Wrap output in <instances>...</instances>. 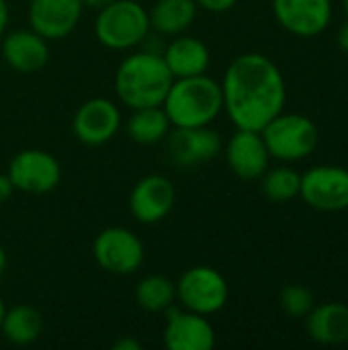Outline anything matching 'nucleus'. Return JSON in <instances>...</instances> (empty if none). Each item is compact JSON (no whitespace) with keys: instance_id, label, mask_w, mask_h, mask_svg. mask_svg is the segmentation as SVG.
<instances>
[{"instance_id":"nucleus-7","label":"nucleus","mask_w":348,"mask_h":350,"mask_svg":"<svg viewBox=\"0 0 348 350\" xmlns=\"http://www.w3.org/2000/svg\"><path fill=\"white\" fill-rule=\"evenodd\" d=\"M94 262L111 275H131L146 258L142 240L127 228H107L92 242Z\"/></svg>"},{"instance_id":"nucleus-22","label":"nucleus","mask_w":348,"mask_h":350,"mask_svg":"<svg viewBox=\"0 0 348 350\" xmlns=\"http://www.w3.org/2000/svg\"><path fill=\"white\" fill-rule=\"evenodd\" d=\"M195 0H158L150 12V25L164 35H180L197 16Z\"/></svg>"},{"instance_id":"nucleus-32","label":"nucleus","mask_w":348,"mask_h":350,"mask_svg":"<svg viewBox=\"0 0 348 350\" xmlns=\"http://www.w3.org/2000/svg\"><path fill=\"white\" fill-rule=\"evenodd\" d=\"M4 269H6V252H4V248L0 246V277L4 275Z\"/></svg>"},{"instance_id":"nucleus-3","label":"nucleus","mask_w":348,"mask_h":350,"mask_svg":"<svg viewBox=\"0 0 348 350\" xmlns=\"http://www.w3.org/2000/svg\"><path fill=\"white\" fill-rule=\"evenodd\" d=\"M162 107L174 127L211 125L224 109L222 84L207 74L174 78Z\"/></svg>"},{"instance_id":"nucleus-2","label":"nucleus","mask_w":348,"mask_h":350,"mask_svg":"<svg viewBox=\"0 0 348 350\" xmlns=\"http://www.w3.org/2000/svg\"><path fill=\"white\" fill-rule=\"evenodd\" d=\"M174 76L162 55L154 51H137L127 55L115 74V90L129 109L158 107L164 103Z\"/></svg>"},{"instance_id":"nucleus-33","label":"nucleus","mask_w":348,"mask_h":350,"mask_svg":"<svg viewBox=\"0 0 348 350\" xmlns=\"http://www.w3.org/2000/svg\"><path fill=\"white\" fill-rule=\"evenodd\" d=\"M4 312H6V308H4V301H2V297H0V324H2V318H4Z\"/></svg>"},{"instance_id":"nucleus-16","label":"nucleus","mask_w":348,"mask_h":350,"mask_svg":"<svg viewBox=\"0 0 348 350\" xmlns=\"http://www.w3.org/2000/svg\"><path fill=\"white\" fill-rule=\"evenodd\" d=\"M269 158L271 154L260 131L252 129H238L226 148V160L232 172L244 180L260 178L269 168Z\"/></svg>"},{"instance_id":"nucleus-8","label":"nucleus","mask_w":348,"mask_h":350,"mask_svg":"<svg viewBox=\"0 0 348 350\" xmlns=\"http://www.w3.org/2000/svg\"><path fill=\"white\" fill-rule=\"evenodd\" d=\"M6 174L14 191H23L29 195H45L59 185L62 166L45 150H23L10 160Z\"/></svg>"},{"instance_id":"nucleus-31","label":"nucleus","mask_w":348,"mask_h":350,"mask_svg":"<svg viewBox=\"0 0 348 350\" xmlns=\"http://www.w3.org/2000/svg\"><path fill=\"white\" fill-rule=\"evenodd\" d=\"M113 0H82V4L84 6H88V8H96V10H101L103 6H107V4H111Z\"/></svg>"},{"instance_id":"nucleus-9","label":"nucleus","mask_w":348,"mask_h":350,"mask_svg":"<svg viewBox=\"0 0 348 350\" xmlns=\"http://www.w3.org/2000/svg\"><path fill=\"white\" fill-rule=\"evenodd\" d=\"M302 199L326 213L348 209V170L340 166H314L302 174Z\"/></svg>"},{"instance_id":"nucleus-14","label":"nucleus","mask_w":348,"mask_h":350,"mask_svg":"<svg viewBox=\"0 0 348 350\" xmlns=\"http://www.w3.org/2000/svg\"><path fill=\"white\" fill-rule=\"evenodd\" d=\"M275 18L283 29L299 37L320 35L332 16L330 0H273Z\"/></svg>"},{"instance_id":"nucleus-18","label":"nucleus","mask_w":348,"mask_h":350,"mask_svg":"<svg viewBox=\"0 0 348 350\" xmlns=\"http://www.w3.org/2000/svg\"><path fill=\"white\" fill-rule=\"evenodd\" d=\"M164 62L174 78H189L205 74L209 68V49L207 45L189 35H180L172 39L164 51Z\"/></svg>"},{"instance_id":"nucleus-12","label":"nucleus","mask_w":348,"mask_h":350,"mask_svg":"<svg viewBox=\"0 0 348 350\" xmlns=\"http://www.w3.org/2000/svg\"><path fill=\"white\" fill-rule=\"evenodd\" d=\"M176 191L170 178L162 174L144 176L129 195V211L139 224H158L174 207Z\"/></svg>"},{"instance_id":"nucleus-29","label":"nucleus","mask_w":348,"mask_h":350,"mask_svg":"<svg viewBox=\"0 0 348 350\" xmlns=\"http://www.w3.org/2000/svg\"><path fill=\"white\" fill-rule=\"evenodd\" d=\"M6 25H8V4L6 0H0V37L6 31Z\"/></svg>"},{"instance_id":"nucleus-17","label":"nucleus","mask_w":348,"mask_h":350,"mask_svg":"<svg viewBox=\"0 0 348 350\" xmlns=\"http://www.w3.org/2000/svg\"><path fill=\"white\" fill-rule=\"evenodd\" d=\"M2 57L12 70H16L21 74L37 72L49 59L47 39H43L33 29L14 31V33L6 35L2 41Z\"/></svg>"},{"instance_id":"nucleus-5","label":"nucleus","mask_w":348,"mask_h":350,"mask_svg":"<svg viewBox=\"0 0 348 350\" xmlns=\"http://www.w3.org/2000/svg\"><path fill=\"white\" fill-rule=\"evenodd\" d=\"M260 135L269 154L285 162L304 160L318 148L320 142L318 125L310 117L297 113H279L260 129Z\"/></svg>"},{"instance_id":"nucleus-20","label":"nucleus","mask_w":348,"mask_h":350,"mask_svg":"<svg viewBox=\"0 0 348 350\" xmlns=\"http://www.w3.org/2000/svg\"><path fill=\"white\" fill-rule=\"evenodd\" d=\"M127 133L135 144L154 146L160 144L170 133V119L162 105L133 109V115L127 119Z\"/></svg>"},{"instance_id":"nucleus-19","label":"nucleus","mask_w":348,"mask_h":350,"mask_svg":"<svg viewBox=\"0 0 348 350\" xmlns=\"http://www.w3.org/2000/svg\"><path fill=\"white\" fill-rule=\"evenodd\" d=\"M308 334L314 342L324 347L348 342V306L324 304L308 316Z\"/></svg>"},{"instance_id":"nucleus-6","label":"nucleus","mask_w":348,"mask_h":350,"mask_svg":"<svg viewBox=\"0 0 348 350\" xmlns=\"http://www.w3.org/2000/svg\"><path fill=\"white\" fill-rule=\"evenodd\" d=\"M230 297V287L224 275L211 267H191L176 283V299L185 310L211 316L224 310Z\"/></svg>"},{"instance_id":"nucleus-11","label":"nucleus","mask_w":348,"mask_h":350,"mask_svg":"<svg viewBox=\"0 0 348 350\" xmlns=\"http://www.w3.org/2000/svg\"><path fill=\"white\" fill-rule=\"evenodd\" d=\"M164 345L170 350H211L215 330L203 314L170 306L166 310Z\"/></svg>"},{"instance_id":"nucleus-13","label":"nucleus","mask_w":348,"mask_h":350,"mask_svg":"<svg viewBox=\"0 0 348 350\" xmlns=\"http://www.w3.org/2000/svg\"><path fill=\"white\" fill-rule=\"evenodd\" d=\"M82 0H31L29 25L43 39H64L80 23Z\"/></svg>"},{"instance_id":"nucleus-10","label":"nucleus","mask_w":348,"mask_h":350,"mask_svg":"<svg viewBox=\"0 0 348 350\" xmlns=\"http://www.w3.org/2000/svg\"><path fill=\"white\" fill-rule=\"evenodd\" d=\"M121 125V113L109 98H90L78 107L72 129L78 142L86 146H103L115 137Z\"/></svg>"},{"instance_id":"nucleus-34","label":"nucleus","mask_w":348,"mask_h":350,"mask_svg":"<svg viewBox=\"0 0 348 350\" xmlns=\"http://www.w3.org/2000/svg\"><path fill=\"white\" fill-rule=\"evenodd\" d=\"M345 8H347V12H348V0H345Z\"/></svg>"},{"instance_id":"nucleus-4","label":"nucleus","mask_w":348,"mask_h":350,"mask_svg":"<svg viewBox=\"0 0 348 350\" xmlns=\"http://www.w3.org/2000/svg\"><path fill=\"white\" fill-rule=\"evenodd\" d=\"M150 12L135 0H113L103 6L94 21L96 39L117 51L139 45L150 31Z\"/></svg>"},{"instance_id":"nucleus-24","label":"nucleus","mask_w":348,"mask_h":350,"mask_svg":"<svg viewBox=\"0 0 348 350\" xmlns=\"http://www.w3.org/2000/svg\"><path fill=\"white\" fill-rule=\"evenodd\" d=\"M263 176H265L263 178V193L269 201L285 203V201L299 195L302 174H297L295 170L281 166V168H273V170L265 172Z\"/></svg>"},{"instance_id":"nucleus-30","label":"nucleus","mask_w":348,"mask_h":350,"mask_svg":"<svg viewBox=\"0 0 348 350\" xmlns=\"http://www.w3.org/2000/svg\"><path fill=\"white\" fill-rule=\"evenodd\" d=\"M338 45H340V49L343 51H347L348 53V23L340 29V35H338Z\"/></svg>"},{"instance_id":"nucleus-21","label":"nucleus","mask_w":348,"mask_h":350,"mask_svg":"<svg viewBox=\"0 0 348 350\" xmlns=\"http://www.w3.org/2000/svg\"><path fill=\"white\" fill-rule=\"evenodd\" d=\"M0 330L4 338L14 347H27L41 336L43 318L31 306H14L4 312Z\"/></svg>"},{"instance_id":"nucleus-27","label":"nucleus","mask_w":348,"mask_h":350,"mask_svg":"<svg viewBox=\"0 0 348 350\" xmlns=\"http://www.w3.org/2000/svg\"><path fill=\"white\" fill-rule=\"evenodd\" d=\"M12 193H14V187L8 178V174H0V205L6 203Z\"/></svg>"},{"instance_id":"nucleus-25","label":"nucleus","mask_w":348,"mask_h":350,"mask_svg":"<svg viewBox=\"0 0 348 350\" xmlns=\"http://www.w3.org/2000/svg\"><path fill=\"white\" fill-rule=\"evenodd\" d=\"M281 308L291 318H306L314 310V295L304 285H287L281 291Z\"/></svg>"},{"instance_id":"nucleus-23","label":"nucleus","mask_w":348,"mask_h":350,"mask_svg":"<svg viewBox=\"0 0 348 350\" xmlns=\"http://www.w3.org/2000/svg\"><path fill=\"white\" fill-rule=\"evenodd\" d=\"M135 301L146 312H166L176 301V285L162 275L144 277L135 287Z\"/></svg>"},{"instance_id":"nucleus-1","label":"nucleus","mask_w":348,"mask_h":350,"mask_svg":"<svg viewBox=\"0 0 348 350\" xmlns=\"http://www.w3.org/2000/svg\"><path fill=\"white\" fill-rule=\"evenodd\" d=\"M224 109L238 129L260 131L285 105V80L281 70L263 53L238 55L226 70Z\"/></svg>"},{"instance_id":"nucleus-26","label":"nucleus","mask_w":348,"mask_h":350,"mask_svg":"<svg viewBox=\"0 0 348 350\" xmlns=\"http://www.w3.org/2000/svg\"><path fill=\"white\" fill-rule=\"evenodd\" d=\"M197 6H201L203 10H209V12H226L230 10L238 0H195Z\"/></svg>"},{"instance_id":"nucleus-15","label":"nucleus","mask_w":348,"mask_h":350,"mask_svg":"<svg viewBox=\"0 0 348 350\" xmlns=\"http://www.w3.org/2000/svg\"><path fill=\"white\" fill-rule=\"evenodd\" d=\"M222 150V137L209 125L174 127L168 133V154L176 166H195L209 162Z\"/></svg>"},{"instance_id":"nucleus-28","label":"nucleus","mask_w":348,"mask_h":350,"mask_svg":"<svg viewBox=\"0 0 348 350\" xmlns=\"http://www.w3.org/2000/svg\"><path fill=\"white\" fill-rule=\"evenodd\" d=\"M113 349L115 350H142V345H139L135 338H131V336H125V338L117 340V342L113 345Z\"/></svg>"}]
</instances>
